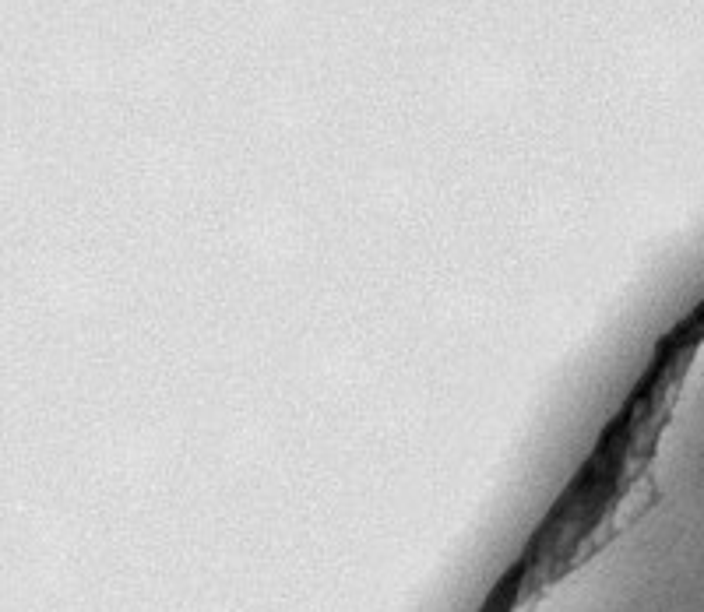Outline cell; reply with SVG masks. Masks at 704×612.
Wrapping results in <instances>:
<instances>
[{
	"instance_id": "1",
	"label": "cell",
	"mask_w": 704,
	"mask_h": 612,
	"mask_svg": "<svg viewBox=\"0 0 704 612\" xmlns=\"http://www.w3.org/2000/svg\"><path fill=\"white\" fill-rule=\"evenodd\" d=\"M557 510L627 549L624 612H704V310Z\"/></svg>"
}]
</instances>
